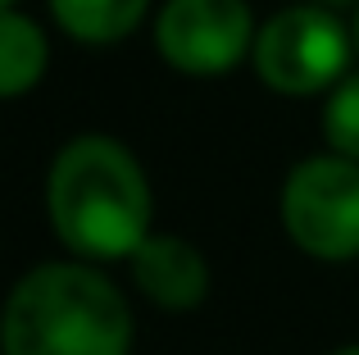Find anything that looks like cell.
<instances>
[{
	"mask_svg": "<svg viewBox=\"0 0 359 355\" xmlns=\"http://www.w3.org/2000/svg\"><path fill=\"white\" fill-rule=\"evenodd\" d=\"M46 214L73 260H132L150 237L155 192L141 160L109 133H78L55 151L46 173Z\"/></svg>",
	"mask_w": 359,
	"mask_h": 355,
	"instance_id": "6da1fadb",
	"label": "cell"
},
{
	"mask_svg": "<svg viewBox=\"0 0 359 355\" xmlns=\"http://www.w3.org/2000/svg\"><path fill=\"white\" fill-rule=\"evenodd\" d=\"M0 355H132V305L87 260H46L0 305Z\"/></svg>",
	"mask_w": 359,
	"mask_h": 355,
	"instance_id": "7a4b0ae2",
	"label": "cell"
},
{
	"mask_svg": "<svg viewBox=\"0 0 359 355\" xmlns=\"http://www.w3.org/2000/svg\"><path fill=\"white\" fill-rule=\"evenodd\" d=\"M355 64L351 23L327 5H287L259 23L250 69L278 96H327Z\"/></svg>",
	"mask_w": 359,
	"mask_h": 355,
	"instance_id": "3957f363",
	"label": "cell"
},
{
	"mask_svg": "<svg viewBox=\"0 0 359 355\" xmlns=\"http://www.w3.org/2000/svg\"><path fill=\"white\" fill-rule=\"evenodd\" d=\"M278 219L300 255L323 264L359 260V160L323 151L291 164L278 192Z\"/></svg>",
	"mask_w": 359,
	"mask_h": 355,
	"instance_id": "277c9868",
	"label": "cell"
},
{
	"mask_svg": "<svg viewBox=\"0 0 359 355\" xmlns=\"http://www.w3.org/2000/svg\"><path fill=\"white\" fill-rule=\"evenodd\" d=\"M255 36L245 0H164L155 14V51L182 78H228L250 64Z\"/></svg>",
	"mask_w": 359,
	"mask_h": 355,
	"instance_id": "5b68a950",
	"label": "cell"
},
{
	"mask_svg": "<svg viewBox=\"0 0 359 355\" xmlns=\"http://www.w3.org/2000/svg\"><path fill=\"white\" fill-rule=\"evenodd\" d=\"M128 269L137 292L168 314H187L210 296V260L196 241L177 232H150L128 260Z\"/></svg>",
	"mask_w": 359,
	"mask_h": 355,
	"instance_id": "8992f818",
	"label": "cell"
},
{
	"mask_svg": "<svg viewBox=\"0 0 359 355\" xmlns=\"http://www.w3.org/2000/svg\"><path fill=\"white\" fill-rule=\"evenodd\" d=\"M55 27L82 46L128 41L150 14V0H46Z\"/></svg>",
	"mask_w": 359,
	"mask_h": 355,
	"instance_id": "52a82bcc",
	"label": "cell"
},
{
	"mask_svg": "<svg viewBox=\"0 0 359 355\" xmlns=\"http://www.w3.org/2000/svg\"><path fill=\"white\" fill-rule=\"evenodd\" d=\"M50 41L23 9H0V100H18L46 78Z\"/></svg>",
	"mask_w": 359,
	"mask_h": 355,
	"instance_id": "ba28073f",
	"label": "cell"
},
{
	"mask_svg": "<svg viewBox=\"0 0 359 355\" xmlns=\"http://www.w3.org/2000/svg\"><path fill=\"white\" fill-rule=\"evenodd\" d=\"M318 133H323L327 151L359 160V69H351L332 91L323 96L318 109Z\"/></svg>",
	"mask_w": 359,
	"mask_h": 355,
	"instance_id": "9c48e42d",
	"label": "cell"
},
{
	"mask_svg": "<svg viewBox=\"0 0 359 355\" xmlns=\"http://www.w3.org/2000/svg\"><path fill=\"white\" fill-rule=\"evenodd\" d=\"M351 41H355V64H359V5H355V14H351Z\"/></svg>",
	"mask_w": 359,
	"mask_h": 355,
	"instance_id": "30bf717a",
	"label": "cell"
},
{
	"mask_svg": "<svg viewBox=\"0 0 359 355\" xmlns=\"http://www.w3.org/2000/svg\"><path fill=\"white\" fill-rule=\"evenodd\" d=\"M309 5H327V9H346V5H359V0H309Z\"/></svg>",
	"mask_w": 359,
	"mask_h": 355,
	"instance_id": "8fae6325",
	"label": "cell"
},
{
	"mask_svg": "<svg viewBox=\"0 0 359 355\" xmlns=\"http://www.w3.org/2000/svg\"><path fill=\"white\" fill-rule=\"evenodd\" d=\"M327 355H359V342H346V347H337V351H327Z\"/></svg>",
	"mask_w": 359,
	"mask_h": 355,
	"instance_id": "7c38bea8",
	"label": "cell"
},
{
	"mask_svg": "<svg viewBox=\"0 0 359 355\" xmlns=\"http://www.w3.org/2000/svg\"><path fill=\"white\" fill-rule=\"evenodd\" d=\"M9 5H18V0H0V9H9Z\"/></svg>",
	"mask_w": 359,
	"mask_h": 355,
	"instance_id": "4fadbf2b",
	"label": "cell"
}]
</instances>
